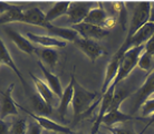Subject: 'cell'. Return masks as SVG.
Wrapping results in <instances>:
<instances>
[{"instance_id":"6da1fadb","label":"cell","mask_w":154,"mask_h":134,"mask_svg":"<svg viewBox=\"0 0 154 134\" xmlns=\"http://www.w3.org/2000/svg\"><path fill=\"white\" fill-rule=\"evenodd\" d=\"M96 96V92H91L88 89H86L77 82L76 78H74V96L73 102H72L74 117L76 120H79L83 115L88 114Z\"/></svg>"},{"instance_id":"7a4b0ae2","label":"cell","mask_w":154,"mask_h":134,"mask_svg":"<svg viewBox=\"0 0 154 134\" xmlns=\"http://www.w3.org/2000/svg\"><path fill=\"white\" fill-rule=\"evenodd\" d=\"M150 10H151V2H139L134 9L133 16H132L131 23L128 27L127 36L124 42H127L134 36L140 28H142L144 25L149 23L150 18Z\"/></svg>"},{"instance_id":"3957f363","label":"cell","mask_w":154,"mask_h":134,"mask_svg":"<svg viewBox=\"0 0 154 134\" xmlns=\"http://www.w3.org/2000/svg\"><path fill=\"white\" fill-rule=\"evenodd\" d=\"M74 44H75V46L81 50L82 53L85 54L88 57V59L92 63H95L96 59H98L100 57L106 55V51H105L104 48L100 46V45H98L93 39H86L79 37Z\"/></svg>"},{"instance_id":"277c9868","label":"cell","mask_w":154,"mask_h":134,"mask_svg":"<svg viewBox=\"0 0 154 134\" xmlns=\"http://www.w3.org/2000/svg\"><path fill=\"white\" fill-rule=\"evenodd\" d=\"M17 106L20 107L23 112H26L29 116H31L34 121L38 123L39 125L44 129L45 131H49V132H54V133H63V134H75L72 131V129H69L68 126H65V125H62V124H58V123L51 121L48 117H45V116H40V115H36L35 113L30 112L29 110L25 108L23 106H19L17 104Z\"/></svg>"},{"instance_id":"5b68a950","label":"cell","mask_w":154,"mask_h":134,"mask_svg":"<svg viewBox=\"0 0 154 134\" xmlns=\"http://www.w3.org/2000/svg\"><path fill=\"white\" fill-rule=\"evenodd\" d=\"M15 87V84L12 83L8 86V88L5 92L0 93V120L4 121L9 115H18V108L11 96L12 89Z\"/></svg>"},{"instance_id":"8992f818","label":"cell","mask_w":154,"mask_h":134,"mask_svg":"<svg viewBox=\"0 0 154 134\" xmlns=\"http://www.w3.org/2000/svg\"><path fill=\"white\" fill-rule=\"evenodd\" d=\"M154 94V68L146 75V79L143 85L139 88L137 92H135L134 95V110L136 112L141 108L142 104L151 98V96Z\"/></svg>"},{"instance_id":"52a82bcc","label":"cell","mask_w":154,"mask_h":134,"mask_svg":"<svg viewBox=\"0 0 154 134\" xmlns=\"http://www.w3.org/2000/svg\"><path fill=\"white\" fill-rule=\"evenodd\" d=\"M72 28L75 31H77L79 36H82V38L93 39V40L103 39L109 35V30H107V29H104L102 27L94 26L91 23H86L84 21L81 23H77V25H73Z\"/></svg>"},{"instance_id":"ba28073f","label":"cell","mask_w":154,"mask_h":134,"mask_svg":"<svg viewBox=\"0 0 154 134\" xmlns=\"http://www.w3.org/2000/svg\"><path fill=\"white\" fill-rule=\"evenodd\" d=\"M92 7V2H70L69 9L67 11V17L72 26L83 23L88 12L93 9Z\"/></svg>"},{"instance_id":"9c48e42d","label":"cell","mask_w":154,"mask_h":134,"mask_svg":"<svg viewBox=\"0 0 154 134\" xmlns=\"http://www.w3.org/2000/svg\"><path fill=\"white\" fill-rule=\"evenodd\" d=\"M23 23H28V25H34V26L44 27L46 29L53 26V23H48L46 20V14H44L42 9H39L38 7L23 10Z\"/></svg>"},{"instance_id":"30bf717a","label":"cell","mask_w":154,"mask_h":134,"mask_svg":"<svg viewBox=\"0 0 154 134\" xmlns=\"http://www.w3.org/2000/svg\"><path fill=\"white\" fill-rule=\"evenodd\" d=\"M0 59H1V63H2V64L7 65L9 68H11L12 72H15V74L18 76V78H19L20 82H21V84H23L26 93L28 94V93L30 92V86H29V85L27 84V82L25 80L23 74H21V72L19 70V68H18L17 65L15 64L14 59L11 58V55H10L9 50H8V48L6 47L5 42H2V39L1 38H0Z\"/></svg>"},{"instance_id":"8fae6325","label":"cell","mask_w":154,"mask_h":134,"mask_svg":"<svg viewBox=\"0 0 154 134\" xmlns=\"http://www.w3.org/2000/svg\"><path fill=\"white\" fill-rule=\"evenodd\" d=\"M123 56L119 55L117 53H115L113 55L112 59L109 61L107 67H106V72H105V77H104V82H103V85H102V88H100V93L102 95L106 93V91L108 89V87L112 85L113 80L115 79L116 75H117V72H119V64H121V59H122Z\"/></svg>"},{"instance_id":"7c38bea8","label":"cell","mask_w":154,"mask_h":134,"mask_svg":"<svg viewBox=\"0 0 154 134\" xmlns=\"http://www.w3.org/2000/svg\"><path fill=\"white\" fill-rule=\"evenodd\" d=\"M113 95H114V91H111V89H108L105 94L102 95V100H100L102 102H100V111H98V114H97L96 119L94 121L91 134H98L102 121H103L104 116L107 114L108 110H109V106H111V103H112V100H113Z\"/></svg>"},{"instance_id":"4fadbf2b","label":"cell","mask_w":154,"mask_h":134,"mask_svg":"<svg viewBox=\"0 0 154 134\" xmlns=\"http://www.w3.org/2000/svg\"><path fill=\"white\" fill-rule=\"evenodd\" d=\"M27 37L32 44L40 45L45 48H64L67 45V42L64 40L47 35H36L32 33H27Z\"/></svg>"},{"instance_id":"5bb4252c","label":"cell","mask_w":154,"mask_h":134,"mask_svg":"<svg viewBox=\"0 0 154 134\" xmlns=\"http://www.w3.org/2000/svg\"><path fill=\"white\" fill-rule=\"evenodd\" d=\"M6 33H7V35L9 36V38L11 39L12 42H14V44L17 46V48L20 49L21 51H23V53L31 55V54L36 53L37 49H38L37 47H35L32 45V42H31L29 39L25 38L23 35H20L19 33H17V31L14 30V29L7 28V29H6Z\"/></svg>"},{"instance_id":"9a60e30c","label":"cell","mask_w":154,"mask_h":134,"mask_svg":"<svg viewBox=\"0 0 154 134\" xmlns=\"http://www.w3.org/2000/svg\"><path fill=\"white\" fill-rule=\"evenodd\" d=\"M74 76L73 74L70 75V82L69 84L67 85V87L64 89V93H63V96L59 98V105H58V110L57 113L59 115L60 120L64 121V116L67 113V110H68V106L69 104H72L73 102V96H74Z\"/></svg>"},{"instance_id":"2e32d148","label":"cell","mask_w":154,"mask_h":134,"mask_svg":"<svg viewBox=\"0 0 154 134\" xmlns=\"http://www.w3.org/2000/svg\"><path fill=\"white\" fill-rule=\"evenodd\" d=\"M133 120H137V121H145V117H140V116H132V115L125 114L119 110H114V111H109L107 114L104 116V119L102 121L103 124L106 126L109 125V127L114 125V124H119V123H124L127 121H133Z\"/></svg>"},{"instance_id":"e0dca14e","label":"cell","mask_w":154,"mask_h":134,"mask_svg":"<svg viewBox=\"0 0 154 134\" xmlns=\"http://www.w3.org/2000/svg\"><path fill=\"white\" fill-rule=\"evenodd\" d=\"M38 67L40 68V70L42 72L44 76L46 78V80H47L46 84L49 86V88L53 91V93H54L55 95L60 98L63 96V93H64V88H63L62 83H60L58 76L55 75V74H53L50 70H48L46 66L44 65L40 61H38Z\"/></svg>"},{"instance_id":"ac0fdd59","label":"cell","mask_w":154,"mask_h":134,"mask_svg":"<svg viewBox=\"0 0 154 134\" xmlns=\"http://www.w3.org/2000/svg\"><path fill=\"white\" fill-rule=\"evenodd\" d=\"M47 31L53 37L58 38L64 42H75L77 39L79 38V35L77 31H75L73 28H64V27L53 26L48 28Z\"/></svg>"},{"instance_id":"d6986e66","label":"cell","mask_w":154,"mask_h":134,"mask_svg":"<svg viewBox=\"0 0 154 134\" xmlns=\"http://www.w3.org/2000/svg\"><path fill=\"white\" fill-rule=\"evenodd\" d=\"M30 104L36 115H40V116L47 117V116L53 114V106L47 103L38 93L37 94H31Z\"/></svg>"},{"instance_id":"ffe728a7","label":"cell","mask_w":154,"mask_h":134,"mask_svg":"<svg viewBox=\"0 0 154 134\" xmlns=\"http://www.w3.org/2000/svg\"><path fill=\"white\" fill-rule=\"evenodd\" d=\"M108 18L107 11L105 10L103 6L100 4V6L96 8H93L92 10L88 12V15L86 16L84 23H91V25H94V26L97 27H102L104 26L105 20Z\"/></svg>"},{"instance_id":"44dd1931","label":"cell","mask_w":154,"mask_h":134,"mask_svg":"<svg viewBox=\"0 0 154 134\" xmlns=\"http://www.w3.org/2000/svg\"><path fill=\"white\" fill-rule=\"evenodd\" d=\"M30 77H31V79H32V82L35 83L36 89H37V92H38L39 95L42 96L47 103L50 104V105L53 106V104H54V102H55V96L56 95L53 93V91L49 88V86H48L44 80H42L39 77H37L32 73H30Z\"/></svg>"},{"instance_id":"7402d4cb","label":"cell","mask_w":154,"mask_h":134,"mask_svg":"<svg viewBox=\"0 0 154 134\" xmlns=\"http://www.w3.org/2000/svg\"><path fill=\"white\" fill-rule=\"evenodd\" d=\"M37 55L40 57V61H44L49 68H54L57 65L58 58H59V54L56 50V48H38L37 49Z\"/></svg>"},{"instance_id":"603a6c76","label":"cell","mask_w":154,"mask_h":134,"mask_svg":"<svg viewBox=\"0 0 154 134\" xmlns=\"http://www.w3.org/2000/svg\"><path fill=\"white\" fill-rule=\"evenodd\" d=\"M70 1H60V2H55L53 7L46 12V20L48 23H53L55 19L59 18L60 16L67 15V11L69 9Z\"/></svg>"},{"instance_id":"cb8c5ba5","label":"cell","mask_w":154,"mask_h":134,"mask_svg":"<svg viewBox=\"0 0 154 134\" xmlns=\"http://www.w3.org/2000/svg\"><path fill=\"white\" fill-rule=\"evenodd\" d=\"M23 10L19 6H14L11 10L7 11L6 14L1 15L0 17V25L10 23H23Z\"/></svg>"},{"instance_id":"d4e9b609","label":"cell","mask_w":154,"mask_h":134,"mask_svg":"<svg viewBox=\"0 0 154 134\" xmlns=\"http://www.w3.org/2000/svg\"><path fill=\"white\" fill-rule=\"evenodd\" d=\"M127 96H130V92L126 91L125 88H122V87H119V86H117V87L115 88V91H114L113 100H112V103H111V106H109L108 112L114 111V110H119L121 104L123 103V101L126 98Z\"/></svg>"},{"instance_id":"484cf974","label":"cell","mask_w":154,"mask_h":134,"mask_svg":"<svg viewBox=\"0 0 154 134\" xmlns=\"http://www.w3.org/2000/svg\"><path fill=\"white\" fill-rule=\"evenodd\" d=\"M153 61H154V56L152 54L147 53V51H143L142 55L140 56L137 66H139L142 70L147 72V74H149L151 70L153 69V66H154Z\"/></svg>"},{"instance_id":"4316f807","label":"cell","mask_w":154,"mask_h":134,"mask_svg":"<svg viewBox=\"0 0 154 134\" xmlns=\"http://www.w3.org/2000/svg\"><path fill=\"white\" fill-rule=\"evenodd\" d=\"M115 8V11L119 12V23L122 26L123 30L126 29L127 23V10L125 9V4L124 2H114L112 4Z\"/></svg>"},{"instance_id":"83f0119b","label":"cell","mask_w":154,"mask_h":134,"mask_svg":"<svg viewBox=\"0 0 154 134\" xmlns=\"http://www.w3.org/2000/svg\"><path fill=\"white\" fill-rule=\"evenodd\" d=\"M27 122L26 119H18L12 123L10 134H27Z\"/></svg>"},{"instance_id":"f1b7e54d","label":"cell","mask_w":154,"mask_h":134,"mask_svg":"<svg viewBox=\"0 0 154 134\" xmlns=\"http://www.w3.org/2000/svg\"><path fill=\"white\" fill-rule=\"evenodd\" d=\"M141 111H142L143 116H149V115L154 114V97L153 98H149L142 104Z\"/></svg>"},{"instance_id":"f546056e","label":"cell","mask_w":154,"mask_h":134,"mask_svg":"<svg viewBox=\"0 0 154 134\" xmlns=\"http://www.w3.org/2000/svg\"><path fill=\"white\" fill-rule=\"evenodd\" d=\"M42 132H44V129L36 121H32V122L29 123L27 134H42Z\"/></svg>"},{"instance_id":"4dcf8cb0","label":"cell","mask_w":154,"mask_h":134,"mask_svg":"<svg viewBox=\"0 0 154 134\" xmlns=\"http://www.w3.org/2000/svg\"><path fill=\"white\" fill-rule=\"evenodd\" d=\"M109 130V132L112 134H135L133 130L130 129H125V127H109L106 126Z\"/></svg>"},{"instance_id":"1f68e13d","label":"cell","mask_w":154,"mask_h":134,"mask_svg":"<svg viewBox=\"0 0 154 134\" xmlns=\"http://www.w3.org/2000/svg\"><path fill=\"white\" fill-rule=\"evenodd\" d=\"M10 129L11 125L9 123L0 120V134H10Z\"/></svg>"},{"instance_id":"d6a6232c","label":"cell","mask_w":154,"mask_h":134,"mask_svg":"<svg viewBox=\"0 0 154 134\" xmlns=\"http://www.w3.org/2000/svg\"><path fill=\"white\" fill-rule=\"evenodd\" d=\"M14 6H15V5L10 4V2H5V1L1 2V1H0V14H1V15L6 14L7 11L11 10L12 8H14Z\"/></svg>"},{"instance_id":"836d02e7","label":"cell","mask_w":154,"mask_h":134,"mask_svg":"<svg viewBox=\"0 0 154 134\" xmlns=\"http://www.w3.org/2000/svg\"><path fill=\"white\" fill-rule=\"evenodd\" d=\"M144 51H147V53L152 54L154 56V34L153 36L150 38V40L145 44V48H144Z\"/></svg>"},{"instance_id":"e575fe53","label":"cell","mask_w":154,"mask_h":134,"mask_svg":"<svg viewBox=\"0 0 154 134\" xmlns=\"http://www.w3.org/2000/svg\"><path fill=\"white\" fill-rule=\"evenodd\" d=\"M115 23H116L115 18H113V17H108L107 19L105 20L103 28H104V29H107V30H109V28H113V27L115 26Z\"/></svg>"},{"instance_id":"d590c367","label":"cell","mask_w":154,"mask_h":134,"mask_svg":"<svg viewBox=\"0 0 154 134\" xmlns=\"http://www.w3.org/2000/svg\"><path fill=\"white\" fill-rule=\"evenodd\" d=\"M153 123H154V114H152V115L150 116V120L147 121V123H146V125H145V127H144V129H143V130L141 131V133H140V134H144V132H145V131H146L147 129H149V127L151 126V125H153Z\"/></svg>"},{"instance_id":"8d00e7d4","label":"cell","mask_w":154,"mask_h":134,"mask_svg":"<svg viewBox=\"0 0 154 134\" xmlns=\"http://www.w3.org/2000/svg\"><path fill=\"white\" fill-rule=\"evenodd\" d=\"M149 23H154V2H151V10H150V18Z\"/></svg>"},{"instance_id":"74e56055","label":"cell","mask_w":154,"mask_h":134,"mask_svg":"<svg viewBox=\"0 0 154 134\" xmlns=\"http://www.w3.org/2000/svg\"><path fill=\"white\" fill-rule=\"evenodd\" d=\"M42 134H57V133H54V132H49V131H45V130H44Z\"/></svg>"},{"instance_id":"f35d334b","label":"cell","mask_w":154,"mask_h":134,"mask_svg":"<svg viewBox=\"0 0 154 134\" xmlns=\"http://www.w3.org/2000/svg\"><path fill=\"white\" fill-rule=\"evenodd\" d=\"M1 64H2V63H1V59H0V65H1Z\"/></svg>"},{"instance_id":"ab89813d","label":"cell","mask_w":154,"mask_h":134,"mask_svg":"<svg viewBox=\"0 0 154 134\" xmlns=\"http://www.w3.org/2000/svg\"><path fill=\"white\" fill-rule=\"evenodd\" d=\"M75 134H83V133H75Z\"/></svg>"},{"instance_id":"60d3db41","label":"cell","mask_w":154,"mask_h":134,"mask_svg":"<svg viewBox=\"0 0 154 134\" xmlns=\"http://www.w3.org/2000/svg\"><path fill=\"white\" fill-rule=\"evenodd\" d=\"M153 125H154V123H153Z\"/></svg>"},{"instance_id":"b9f144b4","label":"cell","mask_w":154,"mask_h":134,"mask_svg":"<svg viewBox=\"0 0 154 134\" xmlns=\"http://www.w3.org/2000/svg\"><path fill=\"white\" fill-rule=\"evenodd\" d=\"M153 68H154V67H153Z\"/></svg>"}]
</instances>
